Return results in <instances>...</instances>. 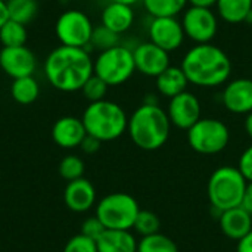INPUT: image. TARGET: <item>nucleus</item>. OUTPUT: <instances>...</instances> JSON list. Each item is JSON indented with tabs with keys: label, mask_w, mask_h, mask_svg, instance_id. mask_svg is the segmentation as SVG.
Here are the masks:
<instances>
[{
	"label": "nucleus",
	"mask_w": 252,
	"mask_h": 252,
	"mask_svg": "<svg viewBox=\"0 0 252 252\" xmlns=\"http://www.w3.org/2000/svg\"><path fill=\"white\" fill-rule=\"evenodd\" d=\"M97 252H137V241L130 230H109L96 241Z\"/></svg>",
	"instance_id": "obj_20"
},
{
	"label": "nucleus",
	"mask_w": 252,
	"mask_h": 252,
	"mask_svg": "<svg viewBox=\"0 0 252 252\" xmlns=\"http://www.w3.org/2000/svg\"><path fill=\"white\" fill-rule=\"evenodd\" d=\"M100 145H102V142L99 140V139H96V137H93V136H86L84 137V140L81 142V149L86 152V154H96L99 149H100Z\"/></svg>",
	"instance_id": "obj_35"
},
{
	"label": "nucleus",
	"mask_w": 252,
	"mask_h": 252,
	"mask_svg": "<svg viewBox=\"0 0 252 252\" xmlns=\"http://www.w3.org/2000/svg\"><path fill=\"white\" fill-rule=\"evenodd\" d=\"M219 16L232 25L245 22L252 12V0H217L216 3Z\"/></svg>",
	"instance_id": "obj_22"
},
{
	"label": "nucleus",
	"mask_w": 252,
	"mask_h": 252,
	"mask_svg": "<svg viewBox=\"0 0 252 252\" xmlns=\"http://www.w3.org/2000/svg\"><path fill=\"white\" fill-rule=\"evenodd\" d=\"M27 37H28V34H27L25 25L15 22L12 19H7L0 28V41H1L3 47L25 46Z\"/></svg>",
	"instance_id": "obj_26"
},
{
	"label": "nucleus",
	"mask_w": 252,
	"mask_h": 252,
	"mask_svg": "<svg viewBox=\"0 0 252 252\" xmlns=\"http://www.w3.org/2000/svg\"><path fill=\"white\" fill-rule=\"evenodd\" d=\"M142 3L152 18H162L185 12L189 0H142Z\"/></svg>",
	"instance_id": "obj_24"
},
{
	"label": "nucleus",
	"mask_w": 252,
	"mask_h": 252,
	"mask_svg": "<svg viewBox=\"0 0 252 252\" xmlns=\"http://www.w3.org/2000/svg\"><path fill=\"white\" fill-rule=\"evenodd\" d=\"M139 211L137 201L123 192L109 193L96 205V217L109 230H131Z\"/></svg>",
	"instance_id": "obj_6"
},
{
	"label": "nucleus",
	"mask_w": 252,
	"mask_h": 252,
	"mask_svg": "<svg viewBox=\"0 0 252 252\" xmlns=\"http://www.w3.org/2000/svg\"><path fill=\"white\" fill-rule=\"evenodd\" d=\"M148 32L149 41L168 53L177 50L186 38L182 22L177 19V16L152 18Z\"/></svg>",
	"instance_id": "obj_11"
},
{
	"label": "nucleus",
	"mask_w": 252,
	"mask_h": 252,
	"mask_svg": "<svg viewBox=\"0 0 252 252\" xmlns=\"http://www.w3.org/2000/svg\"><path fill=\"white\" fill-rule=\"evenodd\" d=\"M224 108L236 115H247L252 111V80L235 78L229 81L221 93Z\"/></svg>",
	"instance_id": "obj_15"
},
{
	"label": "nucleus",
	"mask_w": 252,
	"mask_h": 252,
	"mask_svg": "<svg viewBox=\"0 0 252 252\" xmlns=\"http://www.w3.org/2000/svg\"><path fill=\"white\" fill-rule=\"evenodd\" d=\"M111 1H115V3H121V4H127V6H134L137 3H140L142 0H111Z\"/></svg>",
	"instance_id": "obj_41"
},
{
	"label": "nucleus",
	"mask_w": 252,
	"mask_h": 252,
	"mask_svg": "<svg viewBox=\"0 0 252 252\" xmlns=\"http://www.w3.org/2000/svg\"><path fill=\"white\" fill-rule=\"evenodd\" d=\"M245 131H247L248 137L252 139V111L245 117Z\"/></svg>",
	"instance_id": "obj_40"
},
{
	"label": "nucleus",
	"mask_w": 252,
	"mask_h": 252,
	"mask_svg": "<svg viewBox=\"0 0 252 252\" xmlns=\"http://www.w3.org/2000/svg\"><path fill=\"white\" fill-rule=\"evenodd\" d=\"M9 19V13H7V6H6V1L0 0V28L1 25Z\"/></svg>",
	"instance_id": "obj_38"
},
{
	"label": "nucleus",
	"mask_w": 252,
	"mask_h": 252,
	"mask_svg": "<svg viewBox=\"0 0 252 252\" xmlns=\"http://www.w3.org/2000/svg\"><path fill=\"white\" fill-rule=\"evenodd\" d=\"M6 6H7L9 19L19 22L22 25L30 24L37 15L35 0H7Z\"/></svg>",
	"instance_id": "obj_25"
},
{
	"label": "nucleus",
	"mask_w": 252,
	"mask_h": 252,
	"mask_svg": "<svg viewBox=\"0 0 252 252\" xmlns=\"http://www.w3.org/2000/svg\"><path fill=\"white\" fill-rule=\"evenodd\" d=\"M136 71L146 77L157 78L161 72H164L170 65V53L164 49L158 47L152 41H145L137 44L133 49Z\"/></svg>",
	"instance_id": "obj_13"
},
{
	"label": "nucleus",
	"mask_w": 252,
	"mask_h": 252,
	"mask_svg": "<svg viewBox=\"0 0 252 252\" xmlns=\"http://www.w3.org/2000/svg\"><path fill=\"white\" fill-rule=\"evenodd\" d=\"M238 252H252V230L241 241H238Z\"/></svg>",
	"instance_id": "obj_37"
},
{
	"label": "nucleus",
	"mask_w": 252,
	"mask_h": 252,
	"mask_svg": "<svg viewBox=\"0 0 252 252\" xmlns=\"http://www.w3.org/2000/svg\"><path fill=\"white\" fill-rule=\"evenodd\" d=\"M81 121L89 136L99 139L100 142H111L121 137L127 131L128 117L126 111L112 100H99L92 102Z\"/></svg>",
	"instance_id": "obj_4"
},
{
	"label": "nucleus",
	"mask_w": 252,
	"mask_h": 252,
	"mask_svg": "<svg viewBox=\"0 0 252 252\" xmlns=\"http://www.w3.org/2000/svg\"><path fill=\"white\" fill-rule=\"evenodd\" d=\"M230 142V130L221 120L201 118L188 130L189 146L201 155H217Z\"/></svg>",
	"instance_id": "obj_8"
},
{
	"label": "nucleus",
	"mask_w": 252,
	"mask_h": 252,
	"mask_svg": "<svg viewBox=\"0 0 252 252\" xmlns=\"http://www.w3.org/2000/svg\"><path fill=\"white\" fill-rule=\"evenodd\" d=\"M87 131L84 124L77 117H62L59 118L52 128L53 142L63 149H74L81 145Z\"/></svg>",
	"instance_id": "obj_16"
},
{
	"label": "nucleus",
	"mask_w": 252,
	"mask_h": 252,
	"mask_svg": "<svg viewBox=\"0 0 252 252\" xmlns=\"http://www.w3.org/2000/svg\"><path fill=\"white\" fill-rule=\"evenodd\" d=\"M10 94L13 100L18 102L19 105H30L37 100L40 94V86L32 75L16 78L12 81Z\"/></svg>",
	"instance_id": "obj_23"
},
{
	"label": "nucleus",
	"mask_w": 252,
	"mask_h": 252,
	"mask_svg": "<svg viewBox=\"0 0 252 252\" xmlns=\"http://www.w3.org/2000/svg\"><path fill=\"white\" fill-rule=\"evenodd\" d=\"M63 252H97L96 241H92L80 233L66 242Z\"/></svg>",
	"instance_id": "obj_32"
},
{
	"label": "nucleus",
	"mask_w": 252,
	"mask_h": 252,
	"mask_svg": "<svg viewBox=\"0 0 252 252\" xmlns=\"http://www.w3.org/2000/svg\"><path fill=\"white\" fill-rule=\"evenodd\" d=\"M108 87H109V86H108L102 78H99L97 75L93 74V75L86 81V84L83 86L81 92H83L84 97L92 103V102L103 100L105 96H106Z\"/></svg>",
	"instance_id": "obj_31"
},
{
	"label": "nucleus",
	"mask_w": 252,
	"mask_h": 252,
	"mask_svg": "<svg viewBox=\"0 0 252 252\" xmlns=\"http://www.w3.org/2000/svg\"><path fill=\"white\" fill-rule=\"evenodd\" d=\"M3 1H7V0H3Z\"/></svg>",
	"instance_id": "obj_43"
},
{
	"label": "nucleus",
	"mask_w": 252,
	"mask_h": 252,
	"mask_svg": "<svg viewBox=\"0 0 252 252\" xmlns=\"http://www.w3.org/2000/svg\"><path fill=\"white\" fill-rule=\"evenodd\" d=\"M118 44H120V35L117 32L108 30L103 25L96 27L93 30L92 40H90V46H93L94 49H99L100 52H103V50L111 49V47L118 46Z\"/></svg>",
	"instance_id": "obj_29"
},
{
	"label": "nucleus",
	"mask_w": 252,
	"mask_h": 252,
	"mask_svg": "<svg viewBox=\"0 0 252 252\" xmlns=\"http://www.w3.org/2000/svg\"><path fill=\"white\" fill-rule=\"evenodd\" d=\"M35 66V55L27 46L3 47L0 50V68L13 80L32 75Z\"/></svg>",
	"instance_id": "obj_14"
},
{
	"label": "nucleus",
	"mask_w": 252,
	"mask_h": 252,
	"mask_svg": "<svg viewBox=\"0 0 252 252\" xmlns=\"http://www.w3.org/2000/svg\"><path fill=\"white\" fill-rule=\"evenodd\" d=\"M159 227H161L159 217L155 213L148 211V210H140L139 211L137 219H136L134 226H133V229L139 235H142V238L159 233Z\"/></svg>",
	"instance_id": "obj_28"
},
{
	"label": "nucleus",
	"mask_w": 252,
	"mask_h": 252,
	"mask_svg": "<svg viewBox=\"0 0 252 252\" xmlns=\"http://www.w3.org/2000/svg\"><path fill=\"white\" fill-rule=\"evenodd\" d=\"M93 74V59L87 49L81 47L59 46L49 53L44 62L47 81L65 93L81 90Z\"/></svg>",
	"instance_id": "obj_1"
},
{
	"label": "nucleus",
	"mask_w": 252,
	"mask_h": 252,
	"mask_svg": "<svg viewBox=\"0 0 252 252\" xmlns=\"http://www.w3.org/2000/svg\"><path fill=\"white\" fill-rule=\"evenodd\" d=\"M248 22H250V24L252 25V12H251V15H250V19H248Z\"/></svg>",
	"instance_id": "obj_42"
},
{
	"label": "nucleus",
	"mask_w": 252,
	"mask_h": 252,
	"mask_svg": "<svg viewBox=\"0 0 252 252\" xmlns=\"http://www.w3.org/2000/svg\"><path fill=\"white\" fill-rule=\"evenodd\" d=\"M65 205L74 213H86L96 202L94 186L84 177L68 182L63 192Z\"/></svg>",
	"instance_id": "obj_17"
},
{
	"label": "nucleus",
	"mask_w": 252,
	"mask_h": 252,
	"mask_svg": "<svg viewBox=\"0 0 252 252\" xmlns=\"http://www.w3.org/2000/svg\"><path fill=\"white\" fill-rule=\"evenodd\" d=\"M220 229L229 239L241 241L252 230V216L242 207L220 213Z\"/></svg>",
	"instance_id": "obj_18"
},
{
	"label": "nucleus",
	"mask_w": 252,
	"mask_h": 252,
	"mask_svg": "<svg viewBox=\"0 0 252 252\" xmlns=\"http://www.w3.org/2000/svg\"><path fill=\"white\" fill-rule=\"evenodd\" d=\"M248 180L238 167L224 165L217 168L207 186L210 204L219 213L241 207Z\"/></svg>",
	"instance_id": "obj_5"
},
{
	"label": "nucleus",
	"mask_w": 252,
	"mask_h": 252,
	"mask_svg": "<svg viewBox=\"0 0 252 252\" xmlns=\"http://www.w3.org/2000/svg\"><path fill=\"white\" fill-rule=\"evenodd\" d=\"M189 3L192 6H205V7H211L216 6L217 0H189Z\"/></svg>",
	"instance_id": "obj_39"
},
{
	"label": "nucleus",
	"mask_w": 252,
	"mask_h": 252,
	"mask_svg": "<svg viewBox=\"0 0 252 252\" xmlns=\"http://www.w3.org/2000/svg\"><path fill=\"white\" fill-rule=\"evenodd\" d=\"M93 24L90 18L81 10H65L59 15L55 24V34L62 46L87 49L90 46Z\"/></svg>",
	"instance_id": "obj_9"
},
{
	"label": "nucleus",
	"mask_w": 252,
	"mask_h": 252,
	"mask_svg": "<svg viewBox=\"0 0 252 252\" xmlns=\"http://www.w3.org/2000/svg\"><path fill=\"white\" fill-rule=\"evenodd\" d=\"M131 142L143 151L162 148L171 133V123L159 105L142 103L128 118L127 126Z\"/></svg>",
	"instance_id": "obj_3"
},
{
	"label": "nucleus",
	"mask_w": 252,
	"mask_h": 252,
	"mask_svg": "<svg viewBox=\"0 0 252 252\" xmlns=\"http://www.w3.org/2000/svg\"><path fill=\"white\" fill-rule=\"evenodd\" d=\"M182 27L185 35L196 44L211 43L219 31V19L211 7L189 6L182 16Z\"/></svg>",
	"instance_id": "obj_10"
},
{
	"label": "nucleus",
	"mask_w": 252,
	"mask_h": 252,
	"mask_svg": "<svg viewBox=\"0 0 252 252\" xmlns=\"http://www.w3.org/2000/svg\"><path fill=\"white\" fill-rule=\"evenodd\" d=\"M238 168L241 170V173L248 182H252V145L242 152Z\"/></svg>",
	"instance_id": "obj_34"
},
{
	"label": "nucleus",
	"mask_w": 252,
	"mask_h": 252,
	"mask_svg": "<svg viewBox=\"0 0 252 252\" xmlns=\"http://www.w3.org/2000/svg\"><path fill=\"white\" fill-rule=\"evenodd\" d=\"M83 173H84V162L77 155H68L59 164V174L66 182L81 179Z\"/></svg>",
	"instance_id": "obj_30"
},
{
	"label": "nucleus",
	"mask_w": 252,
	"mask_h": 252,
	"mask_svg": "<svg viewBox=\"0 0 252 252\" xmlns=\"http://www.w3.org/2000/svg\"><path fill=\"white\" fill-rule=\"evenodd\" d=\"M105 230H106V227L102 224V221L96 216L87 219L81 226V235H84L86 238H89L92 241H97L103 235Z\"/></svg>",
	"instance_id": "obj_33"
},
{
	"label": "nucleus",
	"mask_w": 252,
	"mask_h": 252,
	"mask_svg": "<svg viewBox=\"0 0 252 252\" xmlns=\"http://www.w3.org/2000/svg\"><path fill=\"white\" fill-rule=\"evenodd\" d=\"M155 80H157L155 84H157L158 93L168 99L186 92L188 84H189L188 77L185 71L182 69V66H174V65H170Z\"/></svg>",
	"instance_id": "obj_21"
},
{
	"label": "nucleus",
	"mask_w": 252,
	"mask_h": 252,
	"mask_svg": "<svg viewBox=\"0 0 252 252\" xmlns=\"http://www.w3.org/2000/svg\"><path fill=\"white\" fill-rule=\"evenodd\" d=\"M137 252H180L173 239L162 233L145 236L137 242Z\"/></svg>",
	"instance_id": "obj_27"
},
{
	"label": "nucleus",
	"mask_w": 252,
	"mask_h": 252,
	"mask_svg": "<svg viewBox=\"0 0 252 252\" xmlns=\"http://www.w3.org/2000/svg\"><path fill=\"white\" fill-rule=\"evenodd\" d=\"M72 1H77V0H72Z\"/></svg>",
	"instance_id": "obj_44"
},
{
	"label": "nucleus",
	"mask_w": 252,
	"mask_h": 252,
	"mask_svg": "<svg viewBox=\"0 0 252 252\" xmlns=\"http://www.w3.org/2000/svg\"><path fill=\"white\" fill-rule=\"evenodd\" d=\"M188 81L198 87H219L229 81L232 62L227 53L213 43L195 44L182 61Z\"/></svg>",
	"instance_id": "obj_2"
},
{
	"label": "nucleus",
	"mask_w": 252,
	"mask_h": 252,
	"mask_svg": "<svg viewBox=\"0 0 252 252\" xmlns=\"http://www.w3.org/2000/svg\"><path fill=\"white\" fill-rule=\"evenodd\" d=\"M241 207L244 210H247L252 216V182H248V185H247V189H245V193H244V199H242Z\"/></svg>",
	"instance_id": "obj_36"
},
{
	"label": "nucleus",
	"mask_w": 252,
	"mask_h": 252,
	"mask_svg": "<svg viewBox=\"0 0 252 252\" xmlns=\"http://www.w3.org/2000/svg\"><path fill=\"white\" fill-rule=\"evenodd\" d=\"M93 71L109 87L124 84L136 71L133 50L118 44L100 52L93 61Z\"/></svg>",
	"instance_id": "obj_7"
},
{
	"label": "nucleus",
	"mask_w": 252,
	"mask_h": 252,
	"mask_svg": "<svg viewBox=\"0 0 252 252\" xmlns=\"http://www.w3.org/2000/svg\"><path fill=\"white\" fill-rule=\"evenodd\" d=\"M134 10L131 6L127 4H121V3H115L111 1L108 3L100 15V21L102 25L106 27L108 30L117 32L118 35L128 31L133 24H134Z\"/></svg>",
	"instance_id": "obj_19"
},
{
	"label": "nucleus",
	"mask_w": 252,
	"mask_h": 252,
	"mask_svg": "<svg viewBox=\"0 0 252 252\" xmlns=\"http://www.w3.org/2000/svg\"><path fill=\"white\" fill-rule=\"evenodd\" d=\"M167 115L170 118L171 126L188 131L202 118L201 102L193 93L186 90L170 99L167 106Z\"/></svg>",
	"instance_id": "obj_12"
}]
</instances>
